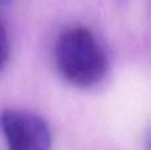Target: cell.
Here are the masks:
<instances>
[{
    "mask_svg": "<svg viewBox=\"0 0 151 150\" xmlns=\"http://www.w3.org/2000/svg\"><path fill=\"white\" fill-rule=\"evenodd\" d=\"M7 3H9V0H0V5L7 4Z\"/></svg>",
    "mask_w": 151,
    "mask_h": 150,
    "instance_id": "277c9868",
    "label": "cell"
},
{
    "mask_svg": "<svg viewBox=\"0 0 151 150\" xmlns=\"http://www.w3.org/2000/svg\"><path fill=\"white\" fill-rule=\"evenodd\" d=\"M0 129L8 150H50L52 146L47 121L31 112L5 109L0 113Z\"/></svg>",
    "mask_w": 151,
    "mask_h": 150,
    "instance_id": "7a4b0ae2",
    "label": "cell"
},
{
    "mask_svg": "<svg viewBox=\"0 0 151 150\" xmlns=\"http://www.w3.org/2000/svg\"><path fill=\"white\" fill-rule=\"evenodd\" d=\"M60 74L78 88H91L106 77V53L94 35L85 27H72L60 35L55 48Z\"/></svg>",
    "mask_w": 151,
    "mask_h": 150,
    "instance_id": "6da1fadb",
    "label": "cell"
},
{
    "mask_svg": "<svg viewBox=\"0 0 151 150\" xmlns=\"http://www.w3.org/2000/svg\"><path fill=\"white\" fill-rule=\"evenodd\" d=\"M8 58H9V39H8L5 24L0 17V72L5 66Z\"/></svg>",
    "mask_w": 151,
    "mask_h": 150,
    "instance_id": "3957f363",
    "label": "cell"
}]
</instances>
